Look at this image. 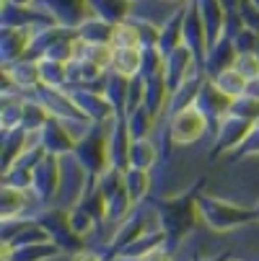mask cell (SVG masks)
Instances as JSON below:
<instances>
[{
	"label": "cell",
	"mask_w": 259,
	"mask_h": 261,
	"mask_svg": "<svg viewBox=\"0 0 259 261\" xmlns=\"http://www.w3.org/2000/svg\"><path fill=\"white\" fill-rule=\"evenodd\" d=\"M205 261H228V253L223 251V253H218V256H213V258H205Z\"/></svg>",
	"instance_id": "7bdbcfd3"
},
{
	"label": "cell",
	"mask_w": 259,
	"mask_h": 261,
	"mask_svg": "<svg viewBox=\"0 0 259 261\" xmlns=\"http://www.w3.org/2000/svg\"><path fill=\"white\" fill-rule=\"evenodd\" d=\"M36 135H39V145L44 147V153L47 155H57V158L70 155L73 150H76V142H78L76 137L70 135V129L65 127V122L57 119V117H50V122Z\"/></svg>",
	"instance_id": "4fadbf2b"
},
{
	"label": "cell",
	"mask_w": 259,
	"mask_h": 261,
	"mask_svg": "<svg viewBox=\"0 0 259 261\" xmlns=\"http://www.w3.org/2000/svg\"><path fill=\"white\" fill-rule=\"evenodd\" d=\"M50 109L42 101H34V98H23V119L21 127L26 132H39L47 122H50Z\"/></svg>",
	"instance_id": "f546056e"
},
{
	"label": "cell",
	"mask_w": 259,
	"mask_h": 261,
	"mask_svg": "<svg viewBox=\"0 0 259 261\" xmlns=\"http://www.w3.org/2000/svg\"><path fill=\"white\" fill-rule=\"evenodd\" d=\"M60 253V246L47 238V241H36V243H26V246H11V256L8 261H50Z\"/></svg>",
	"instance_id": "44dd1931"
},
{
	"label": "cell",
	"mask_w": 259,
	"mask_h": 261,
	"mask_svg": "<svg viewBox=\"0 0 259 261\" xmlns=\"http://www.w3.org/2000/svg\"><path fill=\"white\" fill-rule=\"evenodd\" d=\"M140 65H143V49L140 47H125V49L112 52V65H109V70L120 72V75H127V78H135V75H140Z\"/></svg>",
	"instance_id": "d4e9b609"
},
{
	"label": "cell",
	"mask_w": 259,
	"mask_h": 261,
	"mask_svg": "<svg viewBox=\"0 0 259 261\" xmlns=\"http://www.w3.org/2000/svg\"><path fill=\"white\" fill-rule=\"evenodd\" d=\"M67 220H70V228L76 230L78 236H88L91 230H96L99 225H101V220L83 204V202H78V204H73L70 210H67Z\"/></svg>",
	"instance_id": "4dcf8cb0"
},
{
	"label": "cell",
	"mask_w": 259,
	"mask_h": 261,
	"mask_svg": "<svg viewBox=\"0 0 259 261\" xmlns=\"http://www.w3.org/2000/svg\"><path fill=\"white\" fill-rule=\"evenodd\" d=\"M210 81L218 86V91H220V93H226L231 101H233V98H239V96H244V93L249 91V81L241 75V72H239L236 67L220 70L218 75H213Z\"/></svg>",
	"instance_id": "4316f807"
},
{
	"label": "cell",
	"mask_w": 259,
	"mask_h": 261,
	"mask_svg": "<svg viewBox=\"0 0 259 261\" xmlns=\"http://www.w3.org/2000/svg\"><path fill=\"white\" fill-rule=\"evenodd\" d=\"M246 155H259V122H254V127L249 129L244 142L231 153V161H239V158H246Z\"/></svg>",
	"instance_id": "ab89813d"
},
{
	"label": "cell",
	"mask_w": 259,
	"mask_h": 261,
	"mask_svg": "<svg viewBox=\"0 0 259 261\" xmlns=\"http://www.w3.org/2000/svg\"><path fill=\"white\" fill-rule=\"evenodd\" d=\"M163 72V55L158 47H151V49H143V65H140V78L148 81L153 75H161Z\"/></svg>",
	"instance_id": "f35d334b"
},
{
	"label": "cell",
	"mask_w": 259,
	"mask_h": 261,
	"mask_svg": "<svg viewBox=\"0 0 259 261\" xmlns=\"http://www.w3.org/2000/svg\"><path fill=\"white\" fill-rule=\"evenodd\" d=\"M200 186H202V178L190 186L187 192H181L176 197H169V199H156V217H158V225L163 228L166 233V248L171 253H176L179 243L187 238V233L195 228V220H197V197H200Z\"/></svg>",
	"instance_id": "6da1fadb"
},
{
	"label": "cell",
	"mask_w": 259,
	"mask_h": 261,
	"mask_svg": "<svg viewBox=\"0 0 259 261\" xmlns=\"http://www.w3.org/2000/svg\"><path fill=\"white\" fill-rule=\"evenodd\" d=\"M166 119H169V137L174 145H195L210 127L207 117L197 106H187Z\"/></svg>",
	"instance_id": "277c9868"
},
{
	"label": "cell",
	"mask_w": 259,
	"mask_h": 261,
	"mask_svg": "<svg viewBox=\"0 0 259 261\" xmlns=\"http://www.w3.org/2000/svg\"><path fill=\"white\" fill-rule=\"evenodd\" d=\"M3 75H8L13 86H18L21 91H36L39 88V60H31V57L16 60L3 67Z\"/></svg>",
	"instance_id": "d6986e66"
},
{
	"label": "cell",
	"mask_w": 259,
	"mask_h": 261,
	"mask_svg": "<svg viewBox=\"0 0 259 261\" xmlns=\"http://www.w3.org/2000/svg\"><path fill=\"white\" fill-rule=\"evenodd\" d=\"M251 127H254V122H249L244 117H236V114H226L223 119H220V124L215 127V142H213L210 158H220L223 153H233L244 142V137L249 135Z\"/></svg>",
	"instance_id": "8992f818"
},
{
	"label": "cell",
	"mask_w": 259,
	"mask_h": 261,
	"mask_svg": "<svg viewBox=\"0 0 259 261\" xmlns=\"http://www.w3.org/2000/svg\"><path fill=\"white\" fill-rule=\"evenodd\" d=\"M3 184L13 186L18 192H31V184H34V171L31 168H21V166H11L3 171Z\"/></svg>",
	"instance_id": "d590c367"
},
{
	"label": "cell",
	"mask_w": 259,
	"mask_h": 261,
	"mask_svg": "<svg viewBox=\"0 0 259 261\" xmlns=\"http://www.w3.org/2000/svg\"><path fill=\"white\" fill-rule=\"evenodd\" d=\"M143 233H145V207L135 204L132 212L120 222V228H117L112 243H109V251H112V256H114L120 248H125L127 243H132V241H135L137 236H143Z\"/></svg>",
	"instance_id": "2e32d148"
},
{
	"label": "cell",
	"mask_w": 259,
	"mask_h": 261,
	"mask_svg": "<svg viewBox=\"0 0 259 261\" xmlns=\"http://www.w3.org/2000/svg\"><path fill=\"white\" fill-rule=\"evenodd\" d=\"M251 3H254V6H256V8H259V0H251Z\"/></svg>",
	"instance_id": "f6af8a7d"
},
{
	"label": "cell",
	"mask_w": 259,
	"mask_h": 261,
	"mask_svg": "<svg viewBox=\"0 0 259 261\" xmlns=\"http://www.w3.org/2000/svg\"><path fill=\"white\" fill-rule=\"evenodd\" d=\"M251 210H254V217H256V220H259V202H256V204H254V207H251Z\"/></svg>",
	"instance_id": "ee69618b"
},
{
	"label": "cell",
	"mask_w": 259,
	"mask_h": 261,
	"mask_svg": "<svg viewBox=\"0 0 259 261\" xmlns=\"http://www.w3.org/2000/svg\"><path fill=\"white\" fill-rule=\"evenodd\" d=\"M156 122H158V117H156V114H153V111L148 109L145 103H140V106H135V109H130V111H127V127H130L132 140L151 137V132H153Z\"/></svg>",
	"instance_id": "484cf974"
},
{
	"label": "cell",
	"mask_w": 259,
	"mask_h": 261,
	"mask_svg": "<svg viewBox=\"0 0 259 261\" xmlns=\"http://www.w3.org/2000/svg\"><path fill=\"white\" fill-rule=\"evenodd\" d=\"M36 220L42 222V228L47 230V236L60 246V251H67V253L83 251V236H78L76 230L70 228L67 210H62V207H50V210H44Z\"/></svg>",
	"instance_id": "5b68a950"
},
{
	"label": "cell",
	"mask_w": 259,
	"mask_h": 261,
	"mask_svg": "<svg viewBox=\"0 0 259 261\" xmlns=\"http://www.w3.org/2000/svg\"><path fill=\"white\" fill-rule=\"evenodd\" d=\"M236 47H233V42L228 39V36H220V39L207 49V55H205V62H202V70L207 72V78H213V75H218L220 70H228V67H233V60H236Z\"/></svg>",
	"instance_id": "ac0fdd59"
},
{
	"label": "cell",
	"mask_w": 259,
	"mask_h": 261,
	"mask_svg": "<svg viewBox=\"0 0 259 261\" xmlns=\"http://www.w3.org/2000/svg\"><path fill=\"white\" fill-rule=\"evenodd\" d=\"M36 8H42L55 23L65 29H78L86 21V0H34Z\"/></svg>",
	"instance_id": "8fae6325"
},
{
	"label": "cell",
	"mask_w": 259,
	"mask_h": 261,
	"mask_svg": "<svg viewBox=\"0 0 259 261\" xmlns=\"http://www.w3.org/2000/svg\"><path fill=\"white\" fill-rule=\"evenodd\" d=\"M112 49H125V47H140V34H137V23L135 21H122L114 23L112 31Z\"/></svg>",
	"instance_id": "d6a6232c"
},
{
	"label": "cell",
	"mask_w": 259,
	"mask_h": 261,
	"mask_svg": "<svg viewBox=\"0 0 259 261\" xmlns=\"http://www.w3.org/2000/svg\"><path fill=\"white\" fill-rule=\"evenodd\" d=\"M200 18L205 23V36H207V49L223 36V26H226V8L220 0H195Z\"/></svg>",
	"instance_id": "9a60e30c"
},
{
	"label": "cell",
	"mask_w": 259,
	"mask_h": 261,
	"mask_svg": "<svg viewBox=\"0 0 259 261\" xmlns=\"http://www.w3.org/2000/svg\"><path fill=\"white\" fill-rule=\"evenodd\" d=\"M161 153L151 137H143V140H132L130 145V168H143V171H151L158 163Z\"/></svg>",
	"instance_id": "603a6c76"
},
{
	"label": "cell",
	"mask_w": 259,
	"mask_h": 261,
	"mask_svg": "<svg viewBox=\"0 0 259 261\" xmlns=\"http://www.w3.org/2000/svg\"><path fill=\"white\" fill-rule=\"evenodd\" d=\"M181 23H184V6L176 8L161 26V39H158V49L166 57L169 52H174L181 44Z\"/></svg>",
	"instance_id": "cb8c5ba5"
},
{
	"label": "cell",
	"mask_w": 259,
	"mask_h": 261,
	"mask_svg": "<svg viewBox=\"0 0 259 261\" xmlns=\"http://www.w3.org/2000/svg\"><path fill=\"white\" fill-rule=\"evenodd\" d=\"M73 155H76V161L88 173V186H93L96 178L109 168V147H106V129H104V124H93V129L76 142ZM88 186H86V189H88Z\"/></svg>",
	"instance_id": "3957f363"
},
{
	"label": "cell",
	"mask_w": 259,
	"mask_h": 261,
	"mask_svg": "<svg viewBox=\"0 0 259 261\" xmlns=\"http://www.w3.org/2000/svg\"><path fill=\"white\" fill-rule=\"evenodd\" d=\"M197 67H202V65L197 62V57L192 55L190 47L179 44L174 52H169V55L163 57V78H166L169 91H176Z\"/></svg>",
	"instance_id": "9c48e42d"
},
{
	"label": "cell",
	"mask_w": 259,
	"mask_h": 261,
	"mask_svg": "<svg viewBox=\"0 0 259 261\" xmlns=\"http://www.w3.org/2000/svg\"><path fill=\"white\" fill-rule=\"evenodd\" d=\"M195 106H197V109L202 111V114L207 117L210 127H218V124H220V119H223V117L228 114V111H231V98H228L226 93H220V91H218V86L207 78V81L202 83L200 93H197Z\"/></svg>",
	"instance_id": "5bb4252c"
},
{
	"label": "cell",
	"mask_w": 259,
	"mask_h": 261,
	"mask_svg": "<svg viewBox=\"0 0 259 261\" xmlns=\"http://www.w3.org/2000/svg\"><path fill=\"white\" fill-rule=\"evenodd\" d=\"M228 261H239V258H228Z\"/></svg>",
	"instance_id": "bcb514c9"
},
{
	"label": "cell",
	"mask_w": 259,
	"mask_h": 261,
	"mask_svg": "<svg viewBox=\"0 0 259 261\" xmlns=\"http://www.w3.org/2000/svg\"><path fill=\"white\" fill-rule=\"evenodd\" d=\"M231 42H233L236 52H256V49H259V34L244 26V29L233 36Z\"/></svg>",
	"instance_id": "60d3db41"
},
{
	"label": "cell",
	"mask_w": 259,
	"mask_h": 261,
	"mask_svg": "<svg viewBox=\"0 0 259 261\" xmlns=\"http://www.w3.org/2000/svg\"><path fill=\"white\" fill-rule=\"evenodd\" d=\"M125 186L132 197L135 204H140L148 194H151V171L143 168H127L125 171Z\"/></svg>",
	"instance_id": "1f68e13d"
},
{
	"label": "cell",
	"mask_w": 259,
	"mask_h": 261,
	"mask_svg": "<svg viewBox=\"0 0 259 261\" xmlns=\"http://www.w3.org/2000/svg\"><path fill=\"white\" fill-rule=\"evenodd\" d=\"M233 67L241 72L249 83L259 81V49L256 52H239L236 60H233Z\"/></svg>",
	"instance_id": "8d00e7d4"
},
{
	"label": "cell",
	"mask_w": 259,
	"mask_h": 261,
	"mask_svg": "<svg viewBox=\"0 0 259 261\" xmlns=\"http://www.w3.org/2000/svg\"><path fill=\"white\" fill-rule=\"evenodd\" d=\"M197 212L202 217V222L215 230V233H228V230H239L249 222H254V210H246L241 204H233L228 199H220L213 194H202L197 197Z\"/></svg>",
	"instance_id": "7a4b0ae2"
},
{
	"label": "cell",
	"mask_w": 259,
	"mask_h": 261,
	"mask_svg": "<svg viewBox=\"0 0 259 261\" xmlns=\"http://www.w3.org/2000/svg\"><path fill=\"white\" fill-rule=\"evenodd\" d=\"M181 44L192 49V55L197 57L200 65L205 62V55H207V36H205V23H202V18H200V11H197L195 0H190V3L184 6Z\"/></svg>",
	"instance_id": "30bf717a"
},
{
	"label": "cell",
	"mask_w": 259,
	"mask_h": 261,
	"mask_svg": "<svg viewBox=\"0 0 259 261\" xmlns=\"http://www.w3.org/2000/svg\"><path fill=\"white\" fill-rule=\"evenodd\" d=\"M39 86L52 91L67 88V65L55 60H39Z\"/></svg>",
	"instance_id": "83f0119b"
},
{
	"label": "cell",
	"mask_w": 259,
	"mask_h": 261,
	"mask_svg": "<svg viewBox=\"0 0 259 261\" xmlns=\"http://www.w3.org/2000/svg\"><path fill=\"white\" fill-rule=\"evenodd\" d=\"M104 96L112 103L117 117H127V101H130V78L120 75L114 70H106L104 75Z\"/></svg>",
	"instance_id": "e0dca14e"
},
{
	"label": "cell",
	"mask_w": 259,
	"mask_h": 261,
	"mask_svg": "<svg viewBox=\"0 0 259 261\" xmlns=\"http://www.w3.org/2000/svg\"><path fill=\"white\" fill-rule=\"evenodd\" d=\"M130 145H132V135L127 127V117H114L112 127L106 129L109 166L117 171H127L130 168Z\"/></svg>",
	"instance_id": "ba28073f"
},
{
	"label": "cell",
	"mask_w": 259,
	"mask_h": 261,
	"mask_svg": "<svg viewBox=\"0 0 259 261\" xmlns=\"http://www.w3.org/2000/svg\"><path fill=\"white\" fill-rule=\"evenodd\" d=\"M23 194L26 192H18L13 186H6L3 184V220H11V217H21L23 212Z\"/></svg>",
	"instance_id": "74e56055"
},
{
	"label": "cell",
	"mask_w": 259,
	"mask_h": 261,
	"mask_svg": "<svg viewBox=\"0 0 259 261\" xmlns=\"http://www.w3.org/2000/svg\"><path fill=\"white\" fill-rule=\"evenodd\" d=\"M88 13L96 18H104L109 23H122L130 16L132 0H86Z\"/></svg>",
	"instance_id": "ffe728a7"
},
{
	"label": "cell",
	"mask_w": 259,
	"mask_h": 261,
	"mask_svg": "<svg viewBox=\"0 0 259 261\" xmlns=\"http://www.w3.org/2000/svg\"><path fill=\"white\" fill-rule=\"evenodd\" d=\"M228 114L244 117V119H249V122H259V96H254V93H244V96L233 98Z\"/></svg>",
	"instance_id": "e575fe53"
},
{
	"label": "cell",
	"mask_w": 259,
	"mask_h": 261,
	"mask_svg": "<svg viewBox=\"0 0 259 261\" xmlns=\"http://www.w3.org/2000/svg\"><path fill=\"white\" fill-rule=\"evenodd\" d=\"M21 119H23V96H6V106L0 111V124H3V129L21 127Z\"/></svg>",
	"instance_id": "836d02e7"
},
{
	"label": "cell",
	"mask_w": 259,
	"mask_h": 261,
	"mask_svg": "<svg viewBox=\"0 0 259 261\" xmlns=\"http://www.w3.org/2000/svg\"><path fill=\"white\" fill-rule=\"evenodd\" d=\"M60 158L57 155H44L39 163L34 166V184H31V192L36 199L42 202H52L60 194Z\"/></svg>",
	"instance_id": "52a82bcc"
},
{
	"label": "cell",
	"mask_w": 259,
	"mask_h": 261,
	"mask_svg": "<svg viewBox=\"0 0 259 261\" xmlns=\"http://www.w3.org/2000/svg\"><path fill=\"white\" fill-rule=\"evenodd\" d=\"M169 96H171V91H169V86H166L163 72L145 81V98H143V103L151 109L156 117H163V111H166V106H169Z\"/></svg>",
	"instance_id": "7402d4cb"
},
{
	"label": "cell",
	"mask_w": 259,
	"mask_h": 261,
	"mask_svg": "<svg viewBox=\"0 0 259 261\" xmlns=\"http://www.w3.org/2000/svg\"><path fill=\"white\" fill-rule=\"evenodd\" d=\"M76 31H78V36H81L83 42H91V44H109V42H112L114 23H109V21H104V18L91 16V18H86Z\"/></svg>",
	"instance_id": "f1b7e54d"
},
{
	"label": "cell",
	"mask_w": 259,
	"mask_h": 261,
	"mask_svg": "<svg viewBox=\"0 0 259 261\" xmlns=\"http://www.w3.org/2000/svg\"><path fill=\"white\" fill-rule=\"evenodd\" d=\"M76 101V106L83 111V117H88L93 124H104V122H112L117 114L112 103L106 101V96L101 91H91V88H70L67 91Z\"/></svg>",
	"instance_id": "7c38bea8"
},
{
	"label": "cell",
	"mask_w": 259,
	"mask_h": 261,
	"mask_svg": "<svg viewBox=\"0 0 259 261\" xmlns=\"http://www.w3.org/2000/svg\"><path fill=\"white\" fill-rule=\"evenodd\" d=\"M73 261H109V258H104V253H96V251H78L73 256Z\"/></svg>",
	"instance_id": "b9f144b4"
}]
</instances>
